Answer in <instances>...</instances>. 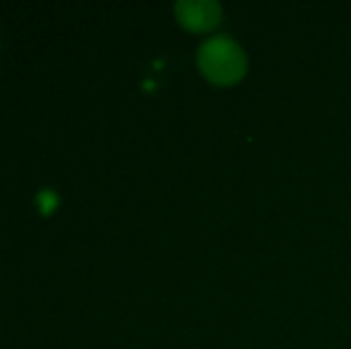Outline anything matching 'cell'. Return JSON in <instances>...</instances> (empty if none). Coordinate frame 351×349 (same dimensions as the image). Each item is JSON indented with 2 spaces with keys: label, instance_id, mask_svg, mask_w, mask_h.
Here are the masks:
<instances>
[{
  "label": "cell",
  "instance_id": "7a4b0ae2",
  "mask_svg": "<svg viewBox=\"0 0 351 349\" xmlns=\"http://www.w3.org/2000/svg\"><path fill=\"white\" fill-rule=\"evenodd\" d=\"M177 19L191 32H208L220 22V5L213 0H182L175 5Z\"/></svg>",
  "mask_w": 351,
  "mask_h": 349
},
{
  "label": "cell",
  "instance_id": "6da1fadb",
  "mask_svg": "<svg viewBox=\"0 0 351 349\" xmlns=\"http://www.w3.org/2000/svg\"><path fill=\"white\" fill-rule=\"evenodd\" d=\"M199 70L213 84L230 86L246 72V56L232 38L217 36L199 48Z\"/></svg>",
  "mask_w": 351,
  "mask_h": 349
}]
</instances>
